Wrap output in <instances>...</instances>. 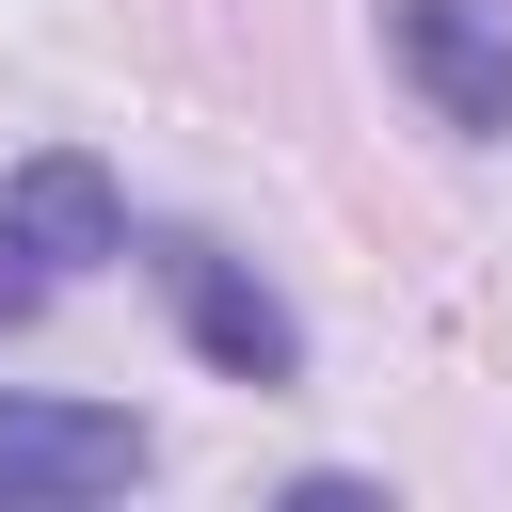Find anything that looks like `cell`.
I'll return each mask as SVG.
<instances>
[{"label": "cell", "instance_id": "7a4b0ae2", "mask_svg": "<svg viewBox=\"0 0 512 512\" xmlns=\"http://www.w3.org/2000/svg\"><path fill=\"white\" fill-rule=\"evenodd\" d=\"M144 480V416L112 400H0V512H64V496H112Z\"/></svg>", "mask_w": 512, "mask_h": 512}, {"label": "cell", "instance_id": "6da1fadb", "mask_svg": "<svg viewBox=\"0 0 512 512\" xmlns=\"http://www.w3.org/2000/svg\"><path fill=\"white\" fill-rule=\"evenodd\" d=\"M384 48H400V80H416L464 144H512V16H496V0H400Z\"/></svg>", "mask_w": 512, "mask_h": 512}, {"label": "cell", "instance_id": "3957f363", "mask_svg": "<svg viewBox=\"0 0 512 512\" xmlns=\"http://www.w3.org/2000/svg\"><path fill=\"white\" fill-rule=\"evenodd\" d=\"M160 288H176V320H192V352L224 368V384H288L304 368V320L240 272V256H208V240H160Z\"/></svg>", "mask_w": 512, "mask_h": 512}, {"label": "cell", "instance_id": "277c9868", "mask_svg": "<svg viewBox=\"0 0 512 512\" xmlns=\"http://www.w3.org/2000/svg\"><path fill=\"white\" fill-rule=\"evenodd\" d=\"M0 208L48 240V272H96V256H128V208H112V176H96V160H64V144H48V160H16V192H0Z\"/></svg>", "mask_w": 512, "mask_h": 512}, {"label": "cell", "instance_id": "5b68a950", "mask_svg": "<svg viewBox=\"0 0 512 512\" xmlns=\"http://www.w3.org/2000/svg\"><path fill=\"white\" fill-rule=\"evenodd\" d=\"M48 288H64V272H48V240H32V224H16V208H0V336H16V320H32V304H48Z\"/></svg>", "mask_w": 512, "mask_h": 512}]
</instances>
